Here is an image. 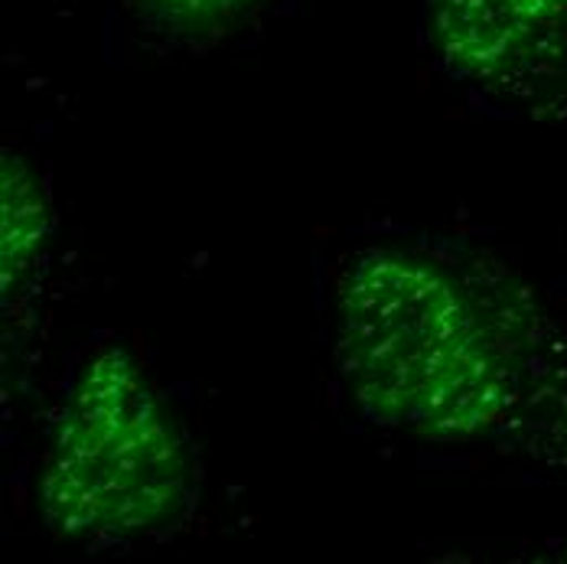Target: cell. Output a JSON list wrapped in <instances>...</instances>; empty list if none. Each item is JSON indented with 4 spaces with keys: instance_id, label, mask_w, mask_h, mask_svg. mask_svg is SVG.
<instances>
[{
    "instance_id": "obj_2",
    "label": "cell",
    "mask_w": 567,
    "mask_h": 564,
    "mask_svg": "<svg viewBox=\"0 0 567 564\" xmlns=\"http://www.w3.org/2000/svg\"><path fill=\"white\" fill-rule=\"evenodd\" d=\"M183 451L161 401L121 356H102L59 421L43 480L65 532H137L179 500Z\"/></svg>"
},
{
    "instance_id": "obj_3",
    "label": "cell",
    "mask_w": 567,
    "mask_h": 564,
    "mask_svg": "<svg viewBox=\"0 0 567 564\" xmlns=\"http://www.w3.org/2000/svg\"><path fill=\"white\" fill-rule=\"evenodd\" d=\"M30 186L33 183L27 180V173L7 161L3 167V284H10L20 268H27V262L33 258L40 245L43 206Z\"/></svg>"
},
{
    "instance_id": "obj_1",
    "label": "cell",
    "mask_w": 567,
    "mask_h": 564,
    "mask_svg": "<svg viewBox=\"0 0 567 564\" xmlns=\"http://www.w3.org/2000/svg\"><path fill=\"white\" fill-rule=\"evenodd\" d=\"M340 366L385 421L456 434L496 404L489 349L441 275L395 255L365 258L342 287Z\"/></svg>"
}]
</instances>
